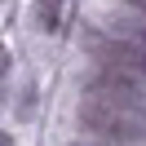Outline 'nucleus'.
I'll return each instance as SVG.
<instances>
[{
    "label": "nucleus",
    "mask_w": 146,
    "mask_h": 146,
    "mask_svg": "<svg viewBox=\"0 0 146 146\" xmlns=\"http://www.w3.org/2000/svg\"><path fill=\"white\" fill-rule=\"evenodd\" d=\"M80 124L106 137H146V111L142 106H119L106 98H84L80 102Z\"/></svg>",
    "instance_id": "f257e3e1"
},
{
    "label": "nucleus",
    "mask_w": 146,
    "mask_h": 146,
    "mask_svg": "<svg viewBox=\"0 0 146 146\" xmlns=\"http://www.w3.org/2000/svg\"><path fill=\"white\" fill-rule=\"evenodd\" d=\"M84 84H89V98H106V102H119V106H146V75L93 66Z\"/></svg>",
    "instance_id": "f03ea898"
},
{
    "label": "nucleus",
    "mask_w": 146,
    "mask_h": 146,
    "mask_svg": "<svg viewBox=\"0 0 146 146\" xmlns=\"http://www.w3.org/2000/svg\"><path fill=\"white\" fill-rule=\"evenodd\" d=\"M128 5H137V9H146V0H128Z\"/></svg>",
    "instance_id": "7ed1b4c3"
}]
</instances>
